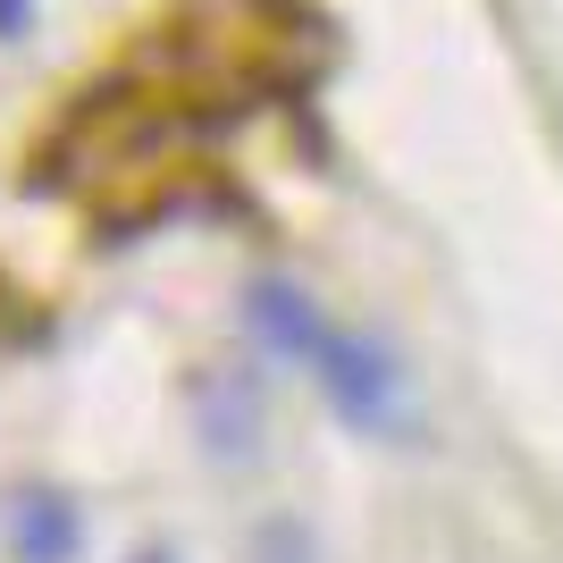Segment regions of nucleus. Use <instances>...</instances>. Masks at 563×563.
<instances>
[{
  "instance_id": "obj_2",
  "label": "nucleus",
  "mask_w": 563,
  "mask_h": 563,
  "mask_svg": "<svg viewBox=\"0 0 563 563\" xmlns=\"http://www.w3.org/2000/svg\"><path fill=\"white\" fill-rule=\"evenodd\" d=\"M18 555L25 563H68L76 555V514L59 496H25L18 505Z\"/></svg>"
},
{
  "instance_id": "obj_1",
  "label": "nucleus",
  "mask_w": 563,
  "mask_h": 563,
  "mask_svg": "<svg viewBox=\"0 0 563 563\" xmlns=\"http://www.w3.org/2000/svg\"><path fill=\"white\" fill-rule=\"evenodd\" d=\"M253 320H261V336H269L278 353L311 362V378L329 387V404L345 412L353 429H404V371L371 345V336L329 329L295 286H261V295H253Z\"/></svg>"
},
{
  "instance_id": "obj_4",
  "label": "nucleus",
  "mask_w": 563,
  "mask_h": 563,
  "mask_svg": "<svg viewBox=\"0 0 563 563\" xmlns=\"http://www.w3.org/2000/svg\"><path fill=\"white\" fill-rule=\"evenodd\" d=\"M0 25H18V0H0Z\"/></svg>"
},
{
  "instance_id": "obj_3",
  "label": "nucleus",
  "mask_w": 563,
  "mask_h": 563,
  "mask_svg": "<svg viewBox=\"0 0 563 563\" xmlns=\"http://www.w3.org/2000/svg\"><path fill=\"white\" fill-rule=\"evenodd\" d=\"M135 563H177V555H168V547H143V555Z\"/></svg>"
}]
</instances>
